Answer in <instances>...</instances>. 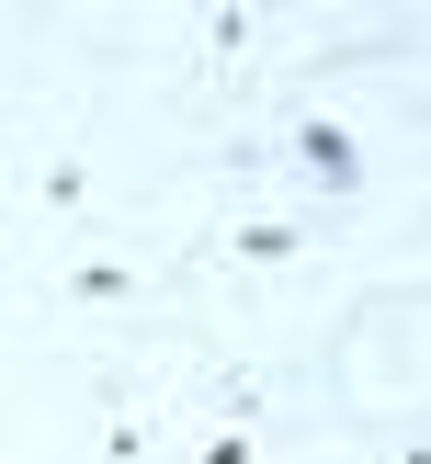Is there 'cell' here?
<instances>
[{
  "instance_id": "cell-1",
  "label": "cell",
  "mask_w": 431,
  "mask_h": 464,
  "mask_svg": "<svg viewBox=\"0 0 431 464\" xmlns=\"http://www.w3.org/2000/svg\"><path fill=\"white\" fill-rule=\"evenodd\" d=\"M284 148H295V170H307L329 204H352V193H363V136H352V125H329V113H295Z\"/></svg>"
},
{
  "instance_id": "cell-2",
  "label": "cell",
  "mask_w": 431,
  "mask_h": 464,
  "mask_svg": "<svg viewBox=\"0 0 431 464\" xmlns=\"http://www.w3.org/2000/svg\"><path fill=\"white\" fill-rule=\"evenodd\" d=\"M216 249H227L239 272H295V261H307V227H295V216H239Z\"/></svg>"
},
{
  "instance_id": "cell-3",
  "label": "cell",
  "mask_w": 431,
  "mask_h": 464,
  "mask_svg": "<svg viewBox=\"0 0 431 464\" xmlns=\"http://www.w3.org/2000/svg\"><path fill=\"white\" fill-rule=\"evenodd\" d=\"M68 295H80V306H136L148 272H136L125 249H80V261H68Z\"/></svg>"
},
{
  "instance_id": "cell-4",
  "label": "cell",
  "mask_w": 431,
  "mask_h": 464,
  "mask_svg": "<svg viewBox=\"0 0 431 464\" xmlns=\"http://www.w3.org/2000/svg\"><path fill=\"white\" fill-rule=\"evenodd\" d=\"M34 204H45V216H80V204H91V159H45V170H34Z\"/></svg>"
},
{
  "instance_id": "cell-5",
  "label": "cell",
  "mask_w": 431,
  "mask_h": 464,
  "mask_svg": "<svg viewBox=\"0 0 431 464\" xmlns=\"http://www.w3.org/2000/svg\"><path fill=\"white\" fill-rule=\"evenodd\" d=\"M261 442H250V430H216V442H193V464H250Z\"/></svg>"
}]
</instances>
